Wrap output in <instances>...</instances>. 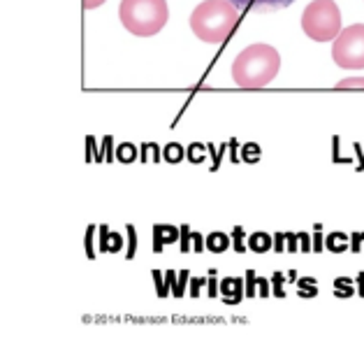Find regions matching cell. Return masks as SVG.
<instances>
[{"mask_svg":"<svg viewBox=\"0 0 364 344\" xmlns=\"http://www.w3.org/2000/svg\"><path fill=\"white\" fill-rule=\"evenodd\" d=\"M281 70V56L279 51L269 45H251L244 51H239V56L232 63V79L237 86L248 91L262 89L267 86Z\"/></svg>","mask_w":364,"mask_h":344,"instance_id":"6da1fadb","label":"cell"},{"mask_svg":"<svg viewBox=\"0 0 364 344\" xmlns=\"http://www.w3.org/2000/svg\"><path fill=\"white\" fill-rule=\"evenodd\" d=\"M239 24V7L230 0H204L191 14V28L202 42L220 45Z\"/></svg>","mask_w":364,"mask_h":344,"instance_id":"7a4b0ae2","label":"cell"},{"mask_svg":"<svg viewBox=\"0 0 364 344\" xmlns=\"http://www.w3.org/2000/svg\"><path fill=\"white\" fill-rule=\"evenodd\" d=\"M121 24L137 38H151L161 33L170 19L167 0H121Z\"/></svg>","mask_w":364,"mask_h":344,"instance_id":"3957f363","label":"cell"},{"mask_svg":"<svg viewBox=\"0 0 364 344\" xmlns=\"http://www.w3.org/2000/svg\"><path fill=\"white\" fill-rule=\"evenodd\" d=\"M301 28L316 42H334L341 28V12L334 0H314L301 14Z\"/></svg>","mask_w":364,"mask_h":344,"instance_id":"277c9868","label":"cell"},{"mask_svg":"<svg viewBox=\"0 0 364 344\" xmlns=\"http://www.w3.org/2000/svg\"><path fill=\"white\" fill-rule=\"evenodd\" d=\"M332 58L343 70H364V24L348 26L336 35Z\"/></svg>","mask_w":364,"mask_h":344,"instance_id":"5b68a950","label":"cell"},{"mask_svg":"<svg viewBox=\"0 0 364 344\" xmlns=\"http://www.w3.org/2000/svg\"><path fill=\"white\" fill-rule=\"evenodd\" d=\"M239 10H248V12H277L283 7H290L295 0H230Z\"/></svg>","mask_w":364,"mask_h":344,"instance_id":"8992f818","label":"cell"},{"mask_svg":"<svg viewBox=\"0 0 364 344\" xmlns=\"http://www.w3.org/2000/svg\"><path fill=\"white\" fill-rule=\"evenodd\" d=\"M176 237H179V231H176L174 226H165V224L156 226L154 228V249L163 251V246L165 244H174Z\"/></svg>","mask_w":364,"mask_h":344,"instance_id":"52a82bcc","label":"cell"},{"mask_svg":"<svg viewBox=\"0 0 364 344\" xmlns=\"http://www.w3.org/2000/svg\"><path fill=\"white\" fill-rule=\"evenodd\" d=\"M242 286H244V281L239 279V277H232V279H223L220 281V293H223V300L230 305H237L239 300H242Z\"/></svg>","mask_w":364,"mask_h":344,"instance_id":"ba28073f","label":"cell"},{"mask_svg":"<svg viewBox=\"0 0 364 344\" xmlns=\"http://www.w3.org/2000/svg\"><path fill=\"white\" fill-rule=\"evenodd\" d=\"M100 251H119L121 249V235L119 233H109V228L107 226H102L100 228Z\"/></svg>","mask_w":364,"mask_h":344,"instance_id":"9c48e42d","label":"cell"},{"mask_svg":"<svg viewBox=\"0 0 364 344\" xmlns=\"http://www.w3.org/2000/svg\"><path fill=\"white\" fill-rule=\"evenodd\" d=\"M269 246H272V237L267 233L257 231V233H253L251 237H248V249L255 251V254H264Z\"/></svg>","mask_w":364,"mask_h":344,"instance_id":"30bf717a","label":"cell"},{"mask_svg":"<svg viewBox=\"0 0 364 344\" xmlns=\"http://www.w3.org/2000/svg\"><path fill=\"white\" fill-rule=\"evenodd\" d=\"M228 246H230V237H228L225 233L216 231V233L207 235V249H209V251H214V254H223V251L228 249Z\"/></svg>","mask_w":364,"mask_h":344,"instance_id":"8fae6325","label":"cell"},{"mask_svg":"<svg viewBox=\"0 0 364 344\" xmlns=\"http://www.w3.org/2000/svg\"><path fill=\"white\" fill-rule=\"evenodd\" d=\"M336 91H364V77H348V79H341L339 84L334 86Z\"/></svg>","mask_w":364,"mask_h":344,"instance_id":"7c38bea8","label":"cell"},{"mask_svg":"<svg viewBox=\"0 0 364 344\" xmlns=\"http://www.w3.org/2000/svg\"><path fill=\"white\" fill-rule=\"evenodd\" d=\"M117 156H119V161H123V163H132L137 158V149L132 145H121Z\"/></svg>","mask_w":364,"mask_h":344,"instance_id":"4fadbf2b","label":"cell"},{"mask_svg":"<svg viewBox=\"0 0 364 344\" xmlns=\"http://www.w3.org/2000/svg\"><path fill=\"white\" fill-rule=\"evenodd\" d=\"M327 249L343 251L346 249V235L343 233H332L330 237H327Z\"/></svg>","mask_w":364,"mask_h":344,"instance_id":"5bb4252c","label":"cell"},{"mask_svg":"<svg viewBox=\"0 0 364 344\" xmlns=\"http://www.w3.org/2000/svg\"><path fill=\"white\" fill-rule=\"evenodd\" d=\"M165 158L170 163H179L181 158H183V149L179 145H167L165 147Z\"/></svg>","mask_w":364,"mask_h":344,"instance_id":"9a60e30c","label":"cell"},{"mask_svg":"<svg viewBox=\"0 0 364 344\" xmlns=\"http://www.w3.org/2000/svg\"><path fill=\"white\" fill-rule=\"evenodd\" d=\"M235 249L237 251H244L246 244H244V231L242 228H235Z\"/></svg>","mask_w":364,"mask_h":344,"instance_id":"2e32d148","label":"cell"},{"mask_svg":"<svg viewBox=\"0 0 364 344\" xmlns=\"http://www.w3.org/2000/svg\"><path fill=\"white\" fill-rule=\"evenodd\" d=\"M181 233H183V240H181V249H183V251H188V237H191V231H188V226H183V228H181Z\"/></svg>","mask_w":364,"mask_h":344,"instance_id":"e0dca14e","label":"cell"},{"mask_svg":"<svg viewBox=\"0 0 364 344\" xmlns=\"http://www.w3.org/2000/svg\"><path fill=\"white\" fill-rule=\"evenodd\" d=\"M202 147H191V152H188V156H191V161H200L202 158Z\"/></svg>","mask_w":364,"mask_h":344,"instance_id":"ac0fdd59","label":"cell"},{"mask_svg":"<svg viewBox=\"0 0 364 344\" xmlns=\"http://www.w3.org/2000/svg\"><path fill=\"white\" fill-rule=\"evenodd\" d=\"M186 279H188V272H181L179 286H176V288H174V296H181V291H183V284H186Z\"/></svg>","mask_w":364,"mask_h":344,"instance_id":"d6986e66","label":"cell"},{"mask_svg":"<svg viewBox=\"0 0 364 344\" xmlns=\"http://www.w3.org/2000/svg\"><path fill=\"white\" fill-rule=\"evenodd\" d=\"M204 284V279H195L191 284V296H200V286Z\"/></svg>","mask_w":364,"mask_h":344,"instance_id":"ffe728a7","label":"cell"},{"mask_svg":"<svg viewBox=\"0 0 364 344\" xmlns=\"http://www.w3.org/2000/svg\"><path fill=\"white\" fill-rule=\"evenodd\" d=\"M105 0H84V7L86 10H95V7H100Z\"/></svg>","mask_w":364,"mask_h":344,"instance_id":"44dd1931","label":"cell"},{"mask_svg":"<svg viewBox=\"0 0 364 344\" xmlns=\"http://www.w3.org/2000/svg\"><path fill=\"white\" fill-rule=\"evenodd\" d=\"M211 279H209V296H216V272H209Z\"/></svg>","mask_w":364,"mask_h":344,"instance_id":"7402d4cb","label":"cell"},{"mask_svg":"<svg viewBox=\"0 0 364 344\" xmlns=\"http://www.w3.org/2000/svg\"><path fill=\"white\" fill-rule=\"evenodd\" d=\"M193 242H195V251H202V249H204V244H202V235L193 233Z\"/></svg>","mask_w":364,"mask_h":344,"instance_id":"603a6c76","label":"cell"},{"mask_svg":"<svg viewBox=\"0 0 364 344\" xmlns=\"http://www.w3.org/2000/svg\"><path fill=\"white\" fill-rule=\"evenodd\" d=\"M274 237H277V251H281L283 249V235L279 233V235H274Z\"/></svg>","mask_w":364,"mask_h":344,"instance_id":"cb8c5ba5","label":"cell"}]
</instances>
